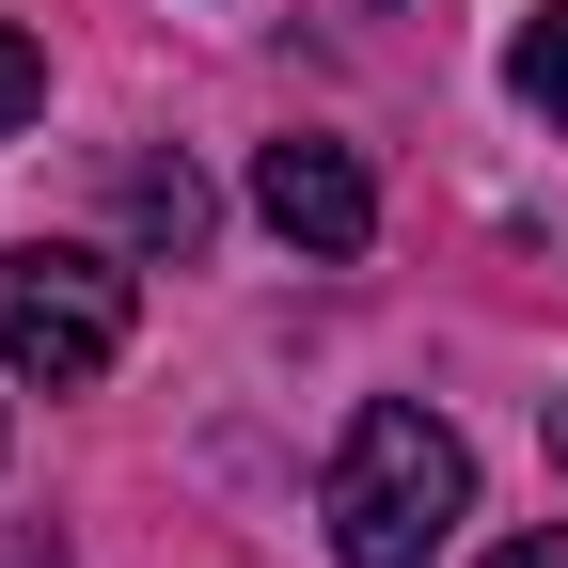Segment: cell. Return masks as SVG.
<instances>
[{
  "label": "cell",
  "mask_w": 568,
  "mask_h": 568,
  "mask_svg": "<svg viewBox=\"0 0 568 568\" xmlns=\"http://www.w3.org/2000/svg\"><path fill=\"white\" fill-rule=\"evenodd\" d=\"M474 521V443L443 410H410V395H379V410H347V443H332V552L347 568H426Z\"/></svg>",
  "instance_id": "cell-1"
},
{
  "label": "cell",
  "mask_w": 568,
  "mask_h": 568,
  "mask_svg": "<svg viewBox=\"0 0 568 568\" xmlns=\"http://www.w3.org/2000/svg\"><path fill=\"white\" fill-rule=\"evenodd\" d=\"M0 364L48 379V395L111 379V364H126V268H111V253H63V237L0 253Z\"/></svg>",
  "instance_id": "cell-2"
},
{
  "label": "cell",
  "mask_w": 568,
  "mask_h": 568,
  "mask_svg": "<svg viewBox=\"0 0 568 568\" xmlns=\"http://www.w3.org/2000/svg\"><path fill=\"white\" fill-rule=\"evenodd\" d=\"M253 205H268V237H301V253H332V268L379 237V174L347 159V142H301V126L253 159Z\"/></svg>",
  "instance_id": "cell-3"
},
{
  "label": "cell",
  "mask_w": 568,
  "mask_h": 568,
  "mask_svg": "<svg viewBox=\"0 0 568 568\" xmlns=\"http://www.w3.org/2000/svg\"><path fill=\"white\" fill-rule=\"evenodd\" d=\"M126 237L142 253H205V174L190 159H126Z\"/></svg>",
  "instance_id": "cell-4"
},
{
  "label": "cell",
  "mask_w": 568,
  "mask_h": 568,
  "mask_svg": "<svg viewBox=\"0 0 568 568\" xmlns=\"http://www.w3.org/2000/svg\"><path fill=\"white\" fill-rule=\"evenodd\" d=\"M506 80H521V95H537V111L568 126V0H537V17H521V48H506Z\"/></svg>",
  "instance_id": "cell-5"
},
{
  "label": "cell",
  "mask_w": 568,
  "mask_h": 568,
  "mask_svg": "<svg viewBox=\"0 0 568 568\" xmlns=\"http://www.w3.org/2000/svg\"><path fill=\"white\" fill-rule=\"evenodd\" d=\"M32 111H48V48H32V32H17V17H0V142H17V126H32Z\"/></svg>",
  "instance_id": "cell-6"
},
{
  "label": "cell",
  "mask_w": 568,
  "mask_h": 568,
  "mask_svg": "<svg viewBox=\"0 0 568 568\" xmlns=\"http://www.w3.org/2000/svg\"><path fill=\"white\" fill-rule=\"evenodd\" d=\"M489 568H568V521H552V537H506V552H489Z\"/></svg>",
  "instance_id": "cell-7"
}]
</instances>
